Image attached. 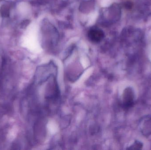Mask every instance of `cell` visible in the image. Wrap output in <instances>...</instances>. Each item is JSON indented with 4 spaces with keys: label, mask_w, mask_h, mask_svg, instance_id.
I'll list each match as a JSON object with an SVG mask.
<instances>
[{
    "label": "cell",
    "mask_w": 151,
    "mask_h": 150,
    "mask_svg": "<svg viewBox=\"0 0 151 150\" xmlns=\"http://www.w3.org/2000/svg\"><path fill=\"white\" fill-rule=\"evenodd\" d=\"M134 100V92L131 87H128L124 90L123 95V105L126 109L130 108L133 106Z\"/></svg>",
    "instance_id": "1"
},
{
    "label": "cell",
    "mask_w": 151,
    "mask_h": 150,
    "mask_svg": "<svg viewBox=\"0 0 151 150\" xmlns=\"http://www.w3.org/2000/svg\"><path fill=\"white\" fill-rule=\"evenodd\" d=\"M140 130L142 134L145 136L151 135V116H144L140 120L139 123Z\"/></svg>",
    "instance_id": "2"
},
{
    "label": "cell",
    "mask_w": 151,
    "mask_h": 150,
    "mask_svg": "<svg viewBox=\"0 0 151 150\" xmlns=\"http://www.w3.org/2000/svg\"><path fill=\"white\" fill-rule=\"evenodd\" d=\"M88 36L91 41L96 43L101 41L104 38V34L101 30L97 28H93L89 31Z\"/></svg>",
    "instance_id": "3"
},
{
    "label": "cell",
    "mask_w": 151,
    "mask_h": 150,
    "mask_svg": "<svg viewBox=\"0 0 151 150\" xmlns=\"http://www.w3.org/2000/svg\"><path fill=\"white\" fill-rule=\"evenodd\" d=\"M143 146V144L138 141H136L133 144L129 146L127 149L129 150H141Z\"/></svg>",
    "instance_id": "4"
}]
</instances>
